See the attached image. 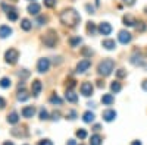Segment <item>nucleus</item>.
Returning <instances> with one entry per match:
<instances>
[{
    "instance_id": "nucleus-1",
    "label": "nucleus",
    "mask_w": 147,
    "mask_h": 145,
    "mask_svg": "<svg viewBox=\"0 0 147 145\" xmlns=\"http://www.w3.org/2000/svg\"><path fill=\"white\" fill-rule=\"evenodd\" d=\"M59 18H60V22H62L63 25L69 27V28L77 27L78 23H80V21H81L80 13H78L75 9H72V7L62 10V12H60V16H59Z\"/></svg>"
},
{
    "instance_id": "nucleus-2",
    "label": "nucleus",
    "mask_w": 147,
    "mask_h": 145,
    "mask_svg": "<svg viewBox=\"0 0 147 145\" xmlns=\"http://www.w3.org/2000/svg\"><path fill=\"white\" fill-rule=\"evenodd\" d=\"M113 69H115V60L113 59H105L97 66V72L102 76H109L113 72Z\"/></svg>"
},
{
    "instance_id": "nucleus-3",
    "label": "nucleus",
    "mask_w": 147,
    "mask_h": 145,
    "mask_svg": "<svg viewBox=\"0 0 147 145\" xmlns=\"http://www.w3.org/2000/svg\"><path fill=\"white\" fill-rule=\"evenodd\" d=\"M57 41H59V38H57V34H56L55 29H49V31L44 34V37H43V43H44V45L49 47V48H53V47L57 44Z\"/></svg>"
},
{
    "instance_id": "nucleus-4",
    "label": "nucleus",
    "mask_w": 147,
    "mask_h": 145,
    "mask_svg": "<svg viewBox=\"0 0 147 145\" xmlns=\"http://www.w3.org/2000/svg\"><path fill=\"white\" fill-rule=\"evenodd\" d=\"M19 59V51L16 48H9V50L5 53V62L7 65H15Z\"/></svg>"
},
{
    "instance_id": "nucleus-5",
    "label": "nucleus",
    "mask_w": 147,
    "mask_h": 145,
    "mask_svg": "<svg viewBox=\"0 0 147 145\" xmlns=\"http://www.w3.org/2000/svg\"><path fill=\"white\" fill-rule=\"evenodd\" d=\"M49 69H50V60L49 59L43 57V59H40L38 62H37V70H38L40 74H46Z\"/></svg>"
},
{
    "instance_id": "nucleus-6",
    "label": "nucleus",
    "mask_w": 147,
    "mask_h": 145,
    "mask_svg": "<svg viewBox=\"0 0 147 145\" xmlns=\"http://www.w3.org/2000/svg\"><path fill=\"white\" fill-rule=\"evenodd\" d=\"M80 90H81V94L84 97H91L93 92H94V87L91 85V82H82Z\"/></svg>"
},
{
    "instance_id": "nucleus-7",
    "label": "nucleus",
    "mask_w": 147,
    "mask_h": 145,
    "mask_svg": "<svg viewBox=\"0 0 147 145\" xmlns=\"http://www.w3.org/2000/svg\"><path fill=\"white\" fill-rule=\"evenodd\" d=\"M91 66V60L90 59H84L77 65V74H84L85 70H88Z\"/></svg>"
},
{
    "instance_id": "nucleus-8",
    "label": "nucleus",
    "mask_w": 147,
    "mask_h": 145,
    "mask_svg": "<svg viewBox=\"0 0 147 145\" xmlns=\"http://www.w3.org/2000/svg\"><path fill=\"white\" fill-rule=\"evenodd\" d=\"M41 90H43L41 81H40V79L32 81V84H31V92H32V95H34V97H38V95L41 94Z\"/></svg>"
},
{
    "instance_id": "nucleus-9",
    "label": "nucleus",
    "mask_w": 147,
    "mask_h": 145,
    "mask_svg": "<svg viewBox=\"0 0 147 145\" xmlns=\"http://www.w3.org/2000/svg\"><path fill=\"white\" fill-rule=\"evenodd\" d=\"M118 38H119L121 44H129V43H131V40H132V35H131L128 31H119Z\"/></svg>"
},
{
    "instance_id": "nucleus-10",
    "label": "nucleus",
    "mask_w": 147,
    "mask_h": 145,
    "mask_svg": "<svg viewBox=\"0 0 147 145\" xmlns=\"http://www.w3.org/2000/svg\"><path fill=\"white\" fill-rule=\"evenodd\" d=\"M129 62H131V65H134V66H143L144 60H143V56H141L140 53H134V54L131 56V59H129Z\"/></svg>"
},
{
    "instance_id": "nucleus-11",
    "label": "nucleus",
    "mask_w": 147,
    "mask_h": 145,
    "mask_svg": "<svg viewBox=\"0 0 147 145\" xmlns=\"http://www.w3.org/2000/svg\"><path fill=\"white\" fill-rule=\"evenodd\" d=\"M99 32L102 35H109L110 32H112V25H110L109 22H102L99 25Z\"/></svg>"
},
{
    "instance_id": "nucleus-12",
    "label": "nucleus",
    "mask_w": 147,
    "mask_h": 145,
    "mask_svg": "<svg viewBox=\"0 0 147 145\" xmlns=\"http://www.w3.org/2000/svg\"><path fill=\"white\" fill-rule=\"evenodd\" d=\"M12 34H13V31H12L10 27H7V25H2V27H0V38H2V40L10 37Z\"/></svg>"
},
{
    "instance_id": "nucleus-13",
    "label": "nucleus",
    "mask_w": 147,
    "mask_h": 145,
    "mask_svg": "<svg viewBox=\"0 0 147 145\" xmlns=\"http://www.w3.org/2000/svg\"><path fill=\"white\" fill-rule=\"evenodd\" d=\"M116 119V112L112 110V108H107V110L103 112V120H106V122H112V120Z\"/></svg>"
},
{
    "instance_id": "nucleus-14",
    "label": "nucleus",
    "mask_w": 147,
    "mask_h": 145,
    "mask_svg": "<svg viewBox=\"0 0 147 145\" xmlns=\"http://www.w3.org/2000/svg\"><path fill=\"white\" fill-rule=\"evenodd\" d=\"M40 10H41V7H40L38 3H35V2L30 3V6H28V13H30V15L37 16V15H40Z\"/></svg>"
},
{
    "instance_id": "nucleus-15",
    "label": "nucleus",
    "mask_w": 147,
    "mask_h": 145,
    "mask_svg": "<svg viewBox=\"0 0 147 145\" xmlns=\"http://www.w3.org/2000/svg\"><path fill=\"white\" fill-rule=\"evenodd\" d=\"M122 22H124V25H125V27H136V23H137L136 18H134L132 15H129V13L122 18Z\"/></svg>"
},
{
    "instance_id": "nucleus-16",
    "label": "nucleus",
    "mask_w": 147,
    "mask_h": 145,
    "mask_svg": "<svg viewBox=\"0 0 147 145\" xmlns=\"http://www.w3.org/2000/svg\"><path fill=\"white\" fill-rule=\"evenodd\" d=\"M35 114V107L34 106H25V107H24L22 108V116L24 117H32Z\"/></svg>"
},
{
    "instance_id": "nucleus-17",
    "label": "nucleus",
    "mask_w": 147,
    "mask_h": 145,
    "mask_svg": "<svg viewBox=\"0 0 147 145\" xmlns=\"http://www.w3.org/2000/svg\"><path fill=\"white\" fill-rule=\"evenodd\" d=\"M102 47H105L106 50H115L116 48V43H115V40H110V38H107V40H103L102 41Z\"/></svg>"
},
{
    "instance_id": "nucleus-18",
    "label": "nucleus",
    "mask_w": 147,
    "mask_h": 145,
    "mask_svg": "<svg viewBox=\"0 0 147 145\" xmlns=\"http://www.w3.org/2000/svg\"><path fill=\"white\" fill-rule=\"evenodd\" d=\"M102 103L105 106H112L115 103V97L112 94H103L102 95Z\"/></svg>"
},
{
    "instance_id": "nucleus-19",
    "label": "nucleus",
    "mask_w": 147,
    "mask_h": 145,
    "mask_svg": "<svg viewBox=\"0 0 147 145\" xmlns=\"http://www.w3.org/2000/svg\"><path fill=\"white\" fill-rule=\"evenodd\" d=\"M65 98H66L69 103H77V101H78V95L74 92L72 90H66V92H65Z\"/></svg>"
},
{
    "instance_id": "nucleus-20",
    "label": "nucleus",
    "mask_w": 147,
    "mask_h": 145,
    "mask_svg": "<svg viewBox=\"0 0 147 145\" xmlns=\"http://www.w3.org/2000/svg\"><path fill=\"white\" fill-rule=\"evenodd\" d=\"M19 122V116H18V113L13 110V112H10L9 114H7V123H10V125H16Z\"/></svg>"
},
{
    "instance_id": "nucleus-21",
    "label": "nucleus",
    "mask_w": 147,
    "mask_h": 145,
    "mask_svg": "<svg viewBox=\"0 0 147 145\" xmlns=\"http://www.w3.org/2000/svg\"><path fill=\"white\" fill-rule=\"evenodd\" d=\"M10 134L16 136V138H25L27 136V132L25 129H19V128H13V129H10Z\"/></svg>"
},
{
    "instance_id": "nucleus-22",
    "label": "nucleus",
    "mask_w": 147,
    "mask_h": 145,
    "mask_svg": "<svg viewBox=\"0 0 147 145\" xmlns=\"http://www.w3.org/2000/svg\"><path fill=\"white\" fill-rule=\"evenodd\" d=\"M21 28H22L24 31H30V29L32 28V22H31L30 19H27V18L21 19Z\"/></svg>"
},
{
    "instance_id": "nucleus-23",
    "label": "nucleus",
    "mask_w": 147,
    "mask_h": 145,
    "mask_svg": "<svg viewBox=\"0 0 147 145\" xmlns=\"http://www.w3.org/2000/svg\"><path fill=\"white\" fill-rule=\"evenodd\" d=\"M94 119H96V116H94V113H91V112H85V113L82 114V120H84L85 123H93Z\"/></svg>"
},
{
    "instance_id": "nucleus-24",
    "label": "nucleus",
    "mask_w": 147,
    "mask_h": 145,
    "mask_svg": "<svg viewBox=\"0 0 147 145\" xmlns=\"http://www.w3.org/2000/svg\"><path fill=\"white\" fill-rule=\"evenodd\" d=\"M7 19L12 21V22H15V21L18 19V12H16V9L10 7V9L7 10Z\"/></svg>"
},
{
    "instance_id": "nucleus-25",
    "label": "nucleus",
    "mask_w": 147,
    "mask_h": 145,
    "mask_svg": "<svg viewBox=\"0 0 147 145\" xmlns=\"http://www.w3.org/2000/svg\"><path fill=\"white\" fill-rule=\"evenodd\" d=\"M97 31H99V28L96 27L94 22H88V23H87V32H88L90 35H96Z\"/></svg>"
},
{
    "instance_id": "nucleus-26",
    "label": "nucleus",
    "mask_w": 147,
    "mask_h": 145,
    "mask_svg": "<svg viewBox=\"0 0 147 145\" xmlns=\"http://www.w3.org/2000/svg\"><path fill=\"white\" fill-rule=\"evenodd\" d=\"M110 90H112V92H113V94H118V92L122 90L121 82H119V81H113L112 84H110Z\"/></svg>"
},
{
    "instance_id": "nucleus-27",
    "label": "nucleus",
    "mask_w": 147,
    "mask_h": 145,
    "mask_svg": "<svg viewBox=\"0 0 147 145\" xmlns=\"http://www.w3.org/2000/svg\"><path fill=\"white\" fill-rule=\"evenodd\" d=\"M102 142H103V139H102V136L100 135H93L91 136V139H90V145H102Z\"/></svg>"
},
{
    "instance_id": "nucleus-28",
    "label": "nucleus",
    "mask_w": 147,
    "mask_h": 145,
    "mask_svg": "<svg viewBox=\"0 0 147 145\" xmlns=\"http://www.w3.org/2000/svg\"><path fill=\"white\" fill-rule=\"evenodd\" d=\"M16 98H18V101H27V100L30 98V95L27 94V91H25V90H22V91H19V92H18Z\"/></svg>"
},
{
    "instance_id": "nucleus-29",
    "label": "nucleus",
    "mask_w": 147,
    "mask_h": 145,
    "mask_svg": "<svg viewBox=\"0 0 147 145\" xmlns=\"http://www.w3.org/2000/svg\"><path fill=\"white\" fill-rule=\"evenodd\" d=\"M10 85H12L10 78H2V79H0V87H2V88H9Z\"/></svg>"
},
{
    "instance_id": "nucleus-30",
    "label": "nucleus",
    "mask_w": 147,
    "mask_h": 145,
    "mask_svg": "<svg viewBox=\"0 0 147 145\" xmlns=\"http://www.w3.org/2000/svg\"><path fill=\"white\" fill-rule=\"evenodd\" d=\"M38 117H40V120H47V119H49V112L46 110L44 107H41V108H40V112H38Z\"/></svg>"
},
{
    "instance_id": "nucleus-31",
    "label": "nucleus",
    "mask_w": 147,
    "mask_h": 145,
    "mask_svg": "<svg viewBox=\"0 0 147 145\" xmlns=\"http://www.w3.org/2000/svg\"><path fill=\"white\" fill-rule=\"evenodd\" d=\"M50 103H52V104H57V106H62V98H60L59 95L53 94V95L50 97Z\"/></svg>"
},
{
    "instance_id": "nucleus-32",
    "label": "nucleus",
    "mask_w": 147,
    "mask_h": 145,
    "mask_svg": "<svg viewBox=\"0 0 147 145\" xmlns=\"http://www.w3.org/2000/svg\"><path fill=\"white\" fill-rule=\"evenodd\" d=\"M136 29H137L138 32H144V31L147 29V25H146L143 21H138V22L136 23Z\"/></svg>"
},
{
    "instance_id": "nucleus-33",
    "label": "nucleus",
    "mask_w": 147,
    "mask_h": 145,
    "mask_svg": "<svg viewBox=\"0 0 147 145\" xmlns=\"http://www.w3.org/2000/svg\"><path fill=\"white\" fill-rule=\"evenodd\" d=\"M69 43H71L72 47H77V45H80V44L82 43V38H81V37H72V38L69 40Z\"/></svg>"
},
{
    "instance_id": "nucleus-34",
    "label": "nucleus",
    "mask_w": 147,
    "mask_h": 145,
    "mask_svg": "<svg viewBox=\"0 0 147 145\" xmlns=\"http://www.w3.org/2000/svg\"><path fill=\"white\" fill-rule=\"evenodd\" d=\"M75 85H77V81L74 79V78H68V79H66V88H68V90H72Z\"/></svg>"
},
{
    "instance_id": "nucleus-35",
    "label": "nucleus",
    "mask_w": 147,
    "mask_h": 145,
    "mask_svg": "<svg viewBox=\"0 0 147 145\" xmlns=\"http://www.w3.org/2000/svg\"><path fill=\"white\" fill-rule=\"evenodd\" d=\"M77 138L85 139V138H87V130H85V129H78L77 130Z\"/></svg>"
},
{
    "instance_id": "nucleus-36",
    "label": "nucleus",
    "mask_w": 147,
    "mask_h": 145,
    "mask_svg": "<svg viewBox=\"0 0 147 145\" xmlns=\"http://www.w3.org/2000/svg\"><path fill=\"white\" fill-rule=\"evenodd\" d=\"M81 54H82V56H85V57H91L93 50H90V48H87V47H84L82 50H81Z\"/></svg>"
},
{
    "instance_id": "nucleus-37",
    "label": "nucleus",
    "mask_w": 147,
    "mask_h": 145,
    "mask_svg": "<svg viewBox=\"0 0 147 145\" xmlns=\"http://www.w3.org/2000/svg\"><path fill=\"white\" fill-rule=\"evenodd\" d=\"M18 76H19V78H28V76H30V72H28L27 69H22L21 72H18Z\"/></svg>"
},
{
    "instance_id": "nucleus-38",
    "label": "nucleus",
    "mask_w": 147,
    "mask_h": 145,
    "mask_svg": "<svg viewBox=\"0 0 147 145\" xmlns=\"http://www.w3.org/2000/svg\"><path fill=\"white\" fill-rule=\"evenodd\" d=\"M116 76H118V78L127 76V70H125V69H118V70H116Z\"/></svg>"
},
{
    "instance_id": "nucleus-39",
    "label": "nucleus",
    "mask_w": 147,
    "mask_h": 145,
    "mask_svg": "<svg viewBox=\"0 0 147 145\" xmlns=\"http://www.w3.org/2000/svg\"><path fill=\"white\" fill-rule=\"evenodd\" d=\"M44 6H46V7H53V6H56V0H44Z\"/></svg>"
},
{
    "instance_id": "nucleus-40",
    "label": "nucleus",
    "mask_w": 147,
    "mask_h": 145,
    "mask_svg": "<svg viewBox=\"0 0 147 145\" xmlns=\"http://www.w3.org/2000/svg\"><path fill=\"white\" fill-rule=\"evenodd\" d=\"M66 119H71V120L77 119V112H75V110H71V112L66 114Z\"/></svg>"
},
{
    "instance_id": "nucleus-41",
    "label": "nucleus",
    "mask_w": 147,
    "mask_h": 145,
    "mask_svg": "<svg viewBox=\"0 0 147 145\" xmlns=\"http://www.w3.org/2000/svg\"><path fill=\"white\" fill-rule=\"evenodd\" d=\"M46 22H47L46 16H38V19H37V25H44Z\"/></svg>"
},
{
    "instance_id": "nucleus-42",
    "label": "nucleus",
    "mask_w": 147,
    "mask_h": 145,
    "mask_svg": "<svg viewBox=\"0 0 147 145\" xmlns=\"http://www.w3.org/2000/svg\"><path fill=\"white\" fill-rule=\"evenodd\" d=\"M38 145H53V142L50 139H43V141L38 142Z\"/></svg>"
},
{
    "instance_id": "nucleus-43",
    "label": "nucleus",
    "mask_w": 147,
    "mask_h": 145,
    "mask_svg": "<svg viewBox=\"0 0 147 145\" xmlns=\"http://www.w3.org/2000/svg\"><path fill=\"white\" fill-rule=\"evenodd\" d=\"M52 119H53V120H59V119H60V113H59V112H53Z\"/></svg>"
},
{
    "instance_id": "nucleus-44",
    "label": "nucleus",
    "mask_w": 147,
    "mask_h": 145,
    "mask_svg": "<svg viewBox=\"0 0 147 145\" xmlns=\"http://www.w3.org/2000/svg\"><path fill=\"white\" fill-rule=\"evenodd\" d=\"M5 106H6V100L3 98V97H0V110L5 108Z\"/></svg>"
},
{
    "instance_id": "nucleus-45",
    "label": "nucleus",
    "mask_w": 147,
    "mask_h": 145,
    "mask_svg": "<svg viewBox=\"0 0 147 145\" xmlns=\"http://www.w3.org/2000/svg\"><path fill=\"white\" fill-rule=\"evenodd\" d=\"M85 9L88 10V13H94V7L91 5H85Z\"/></svg>"
},
{
    "instance_id": "nucleus-46",
    "label": "nucleus",
    "mask_w": 147,
    "mask_h": 145,
    "mask_svg": "<svg viewBox=\"0 0 147 145\" xmlns=\"http://www.w3.org/2000/svg\"><path fill=\"white\" fill-rule=\"evenodd\" d=\"M124 3L127 6H134V3H136V0H124Z\"/></svg>"
},
{
    "instance_id": "nucleus-47",
    "label": "nucleus",
    "mask_w": 147,
    "mask_h": 145,
    "mask_svg": "<svg viewBox=\"0 0 147 145\" xmlns=\"http://www.w3.org/2000/svg\"><path fill=\"white\" fill-rule=\"evenodd\" d=\"M141 88H143L144 91H147V79H144V81L141 82Z\"/></svg>"
},
{
    "instance_id": "nucleus-48",
    "label": "nucleus",
    "mask_w": 147,
    "mask_h": 145,
    "mask_svg": "<svg viewBox=\"0 0 147 145\" xmlns=\"http://www.w3.org/2000/svg\"><path fill=\"white\" fill-rule=\"evenodd\" d=\"M66 145H77V141H75V139H69V141L66 142Z\"/></svg>"
},
{
    "instance_id": "nucleus-49",
    "label": "nucleus",
    "mask_w": 147,
    "mask_h": 145,
    "mask_svg": "<svg viewBox=\"0 0 147 145\" xmlns=\"http://www.w3.org/2000/svg\"><path fill=\"white\" fill-rule=\"evenodd\" d=\"M100 129H102V126H100V125H94V126H93V130H96V132H99Z\"/></svg>"
},
{
    "instance_id": "nucleus-50",
    "label": "nucleus",
    "mask_w": 147,
    "mask_h": 145,
    "mask_svg": "<svg viewBox=\"0 0 147 145\" xmlns=\"http://www.w3.org/2000/svg\"><path fill=\"white\" fill-rule=\"evenodd\" d=\"M97 87H99V88L105 87V84H103V81H97Z\"/></svg>"
},
{
    "instance_id": "nucleus-51",
    "label": "nucleus",
    "mask_w": 147,
    "mask_h": 145,
    "mask_svg": "<svg viewBox=\"0 0 147 145\" xmlns=\"http://www.w3.org/2000/svg\"><path fill=\"white\" fill-rule=\"evenodd\" d=\"M131 145H143V144H141V141H132Z\"/></svg>"
},
{
    "instance_id": "nucleus-52",
    "label": "nucleus",
    "mask_w": 147,
    "mask_h": 145,
    "mask_svg": "<svg viewBox=\"0 0 147 145\" xmlns=\"http://www.w3.org/2000/svg\"><path fill=\"white\" fill-rule=\"evenodd\" d=\"M3 145H15V144H13V142H10V141H6Z\"/></svg>"
},
{
    "instance_id": "nucleus-53",
    "label": "nucleus",
    "mask_w": 147,
    "mask_h": 145,
    "mask_svg": "<svg viewBox=\"0 0 147 145\" xmlns=\"http://www.w3.org/2000/svg\"><path fill=\"white\" fill-rule=\"evenodd\" d=\"M87 106H88V107H93V108H94V107H96V104H94V103H88V104H87Z\"/></svg>"
},
{
    "instance_id": "nucleus-54",
    "label": "nucleus",
    "mask_w": 147,
    "mask_h": 145,
    "mask_svg": "<svg viewBox=\"0 0 147 145\" xmlns=\"http://www.w3.org/2000/svg\"><path fill=\"white\" fill-rule=\"evenodd\" d=\"M143 67H144V69L147 70V63H143Z\"/></svg>"
},
{
    "instance_id": "nucleus-55",
    "label": "nucleus",
    "mask_w": 147,
    "mask_h": 145,
    "mask_svg": "<svg viewBox=\"0 0 147 145\" xmlns=\"http://www.w3.org/2000/svg\"><path fill=\"white\" fill-rule=\"evenodd\" d=\"M144 12H146V13H147V7H146V9H144Z\"/></svg>"
},
{
    "instance_id": "nucleus-56",
    "label": "nucleus",
    "mask_w": 147,
    "mask_h": 145,
    "mask_svg": "<svg viewBox=\"0 0 147 145\" xmlns=\"http://www.w3.org/2000/svg\"><path fill=\"white\" fill-rule=\"evenodd\" d=\"M30 2H34V0H30Z\"/></svg>"
},
{
    "instance_id": "nucleus-57",
    "label": "nucleus",
    "mask_w": 147,
    "mask_h": 145,
    "mask_svg": "<svg viewBox=\"0 0 147 145\" xmlns=\"http://www.w3.org/2000/svg\"><path fill=\"white\" fill-rule=\"evenodd\" d=\"M81 145H82V144H81Z\"/></svg>"
},
{
    "instance_id": "nucleus-58",
    "label": "nucleus",
    "mask_w": 147,
    "mask_h": 145,
    "mask_svg": "<svg viewBox=\"0 0 147 145\" xmlns=\"http://www.w3.org/2000/svg\"><path fill=\"white\" fill-rule=\"evenodd\" d=\"M25 145H27V144H25Z\"/></svg>"
}]
</instances>
